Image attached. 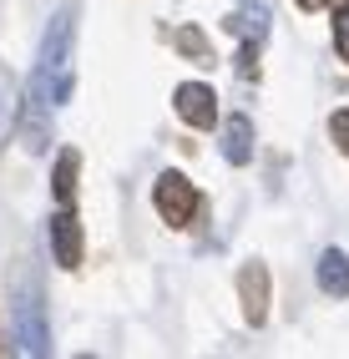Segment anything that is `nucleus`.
I'll return each mask as SVG.
<instances>
[{"label":"nucleus","mask_w":349,"mask_h":359,"mask_svg":"<svg viewBox=\"0 0 349 359\" xmlns=\"http://www.w3.org/2000/svg\"><path fill=\"white\" fill-rule=\"evenodd\" d=\"M233 283H238L243 319H248L253 329H264V324H268V304H273V273H268V263H264V258H248Z\"/></svg>","instance_id":"nucleus-1"},{"label":"nucleus","mask_w":349,"mask_h":359,"mask_svg":"<svg viewBox=\"0 0 349 359\" xmlns=\"http://www.w3.org/2000/svg\"><path fill=\"white\" fill-rule=\"evenodd\" d=\"M152 203H157V212H162L167 228H188L193 212H198V193H193V182L182 172H162L152 182Z\"/></svg>","instance_id":"nucleus-2"},{"label":"nucleus","mask_w":349,"mask_h":359,"mask_svg":"<svg viewBox=\"0 0 349 359\" xmlns=\"http://www.w3.org/2000/svg\"><path fill=\"white\" fill-rule=\"evenodd\" d=\"M172 107L193 132H213L218 127V97H213V86H203V81H182L172 91Z\"/></svg>","instance_id":"nucleus-3"},{"label":"nucleus","mask_w":349,"mask_h":359,"mask_svg":"<svg viewBox=\"0 0 349 359\" xmlns=\"http://www.w3.org/2000/svg\"><path fill=\"white\" fill-rule=\"evenodd\" d=\"M51 248H56L61 269H81V223H76V208L71 203L51 218Z\"/></svg>","instance_id":"nucleus-4"},{"label":"nucleus","mask_w":349,"mask_h":359,"mask_svg":"<svg viewBox=\"0 0 349 359\" xmlns=\"http://www.w3.org/2000/svg\"><path fill=\"white\" fill-rule=\"evenodd\" d=\"M314 273H319V289L329 299H349V258L339 248H324L319 263H314Z\"/></svg>","instance_id":"nucleus-5"},{"label":"nucleus","mask_w":349,"mask_h":359,"mask_svg":"<svg viewBox=\"0 0 349 359\" xmlns=\"http://www.w3.org/2000/svg\"><path fill=\"white\" fill-rule=\"evenodd\" d=\"M76 177H81V152H76V147H66V152L56 157V172H51V193H56L61 208H66V203H76Z\"/></svg>","instance_id":"nucleus-6"},{"label":"nucleus","mask_w":349,"mask_h":359,"mask_svg":"<svg viewBox=\"0 0 349 359\" xmlns=\"http://www.w3.org/2000/svg\"><path fill=\"white\" fill-rule=\"evenodd\" d=\"M223 157H228L233 167H243V162L253 157V127H248V116H233V122H228V142H223Z\"/></svg>","instance_id":"nucleus-7"},{"label":"nucleus","mask_w":349,"mask_h":359,"mask_svg":"<svg viewBox=\"0 0 349 359\" xmlns=\"http://www.w3.org/2000/svg\"><path fill=\"white\" fill-rule=\"evenodd\" d=\"M172 41H177V51H182V56H193L198 66H218V56H213V46H207V36H203L198 26H182V31H177Z\"/></svg>","instance_id":"nucleus-8"},{"label":"nucleus","mask_w":349,"mask_h":359,"mask_svg":"<svg viewBox=\"0 0 349 359\" xmlns=\"http://www.w3.org/2000/svg\"><path fill=\"white\" fill-rule=\"evenodd\" d=\"M15 81H11V71L6 66H0V142H6L11 137V127H15Z\"/></svg>","instance_id":"nucleus-9"},{"label":"nucleus","mask_w":349,"mask_h":359,"mask_svg":"<svg viewBox=\"0 0 349 359\" xmlns=\"http://www.w3.org/2000/svg\"><path fill=\"white\" fill-rule=\"evenodd\" d=\"M329 26H334V51H339V61H349V6L334 11Z\"/></svg>","instance_id":"nucleus-10"},{"label":"nucleus","mask_w":349,"mask_h":359,"mask_svg":"<svg viewBox=\"0 0 349 359\" xmlns=\"http://www.w3.org/2000/svg\"><path fill=\"white\" fill-rule=\"evenodd\" d=\"M329 137H334V147H339V152L349 157V107L329 116Z\"/></svg>","instance_id":"nucleus-11"},{"label":"nucleus","mask_w":349,"mask_h":359,"mask_svg":"<svg viewBox=\"0 0 349 359\" xmlns=\"http://www.w3.org/2000/svg\"><path fill=\"white\" fill-rule=\"evenodd\" d=\"M294 6H304V11H324L329 0H294Z\"/></svg>","instance_id":"nucleus-12"}]
</instances>
